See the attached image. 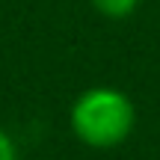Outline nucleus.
Returning <instances> with one entry per match:
<instances>
[{
  "label": "nucleus",
  "mask_w": 160,
  "mask_h": 160,
  "mask_svg": "<svg viewBox=\"0 0 160 160\" xmlns=\"http://www.w3.org/2000/svg\"><path fill=\"white\" fill-rule=\"evenodd\" d=\"M0 160H21L18 142L12 139V133L6 131V128H0Z\"/></svg>",
  "instance_id": "obj_3"
},
{
  "label": "nucleus",
  "mask_w": 160,
  "mask_h": 160,
  "mask_svg": "<svg viewBox=\"0 0 160 160\" xmlns=\"http://www.w3.org/2000/svg\"><path fill=\"white\" fill-rule=\"evenodd\" d=\"M89 6L107 21H125L142 6V0H89Z\"/></svg>",
  "instance_id": "obj_2"
},
{
  "label": "nucleus",
  "mask_w": 160,
  "mask_h": 160,
  "mask_svg": "<svg viewBox=\"0 0 160 160\" xmlns=\"http://www.w3.org/2000/svg\"><path fill=\"white\" fill-rule=\"evenodd\" d=\"M68 128L86 148H119L137 128V104L119 86H89L71 101Z\"/></svg>",
  "instance_id": "obj_1"
}]
</instances>
